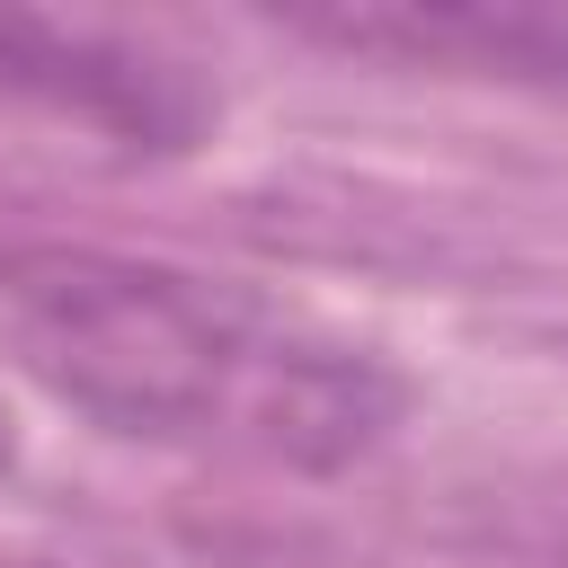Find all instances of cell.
Here are the masks:
<instances>
[{"instance_id": "1", "label": "cell", "mask_w": 568, "mask_h": 568, "mask_svg": "<svg viewBox=\"0 0 568 568\" xmlns=\"http://www.w3.org/2000/svg\"><path fill=\"white\" fill-rule=\"evenodd\" d=\"M0 364L106 435L257 453L284 470H346L408 408L382 346L231 275L89 240L0 248Z\"/></svg>"}, {"instance_id": "2", "label": "cell", "mask_w": 568, "mask_h": 568, "mask_svg": "<svg viewBox=\"0 0 568 568\" xmlns=\"http://www.w3.org/2000/svg\"><path fill=\"white\" fill-rule=\"evenodd\" d=\"M0 115H36V124L106 142L124 160H169L213 133L222 98L186 62L133 44V36L0 9Z\"/></svg>"}, {"instance_id": "3", "label": "cell", "mask_w": 568, "mask_h": 568, "mask_svg": "<svg viewBox=\"0 0 568 568\" xmlns=\"http://www.w3.org/2000/svg\"><path fill=\"white\" fill-rule=\"evenodd\" d=\"M302 44L390 62V71H444V80H497L568 98V9H515V0H453V9H328L293 18Z\"/></svg>"}, {"instance_id": "4", "label": "cell", "mask_w": 568, "mask_h": 568, "mask_svg": "<svg viewBox=\"0 0 568 568\" xmlns=\"http://www.w3.org/2000/svg\"><path fill=\"white\" fill-rule=\"evenodd\" d=\"M0 568H98V559H53V550H0Z\"/></svg>"}, {"instance_id": "5", "label": "cell", "mask_w": 568, "mask_h": 568, "mask_svg": "<svg viewBox=\"0 0 568 568\" xmlns=\"http://www.w3.org/2000/svg\"><path fill=\"white\" fill-rule=\"evenodd\" d=\"M9 470H18V417L0 408V479H9Z\"/></svg>"}]
</instances>
